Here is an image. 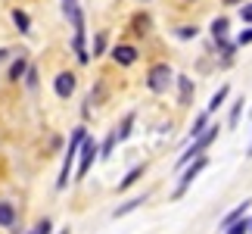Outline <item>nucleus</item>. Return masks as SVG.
Returning a JSON list of instances; mask_svg holds the SVG:
<instances>
[{"label":"nucleus","mask_w":252,"mask_h":234,"mask_svg":"<svg viewBox=\"0 0 252 234\" xmlns=\"http://www.w3.org/2000/svg\"><path fill=\"white\" fill-rule=\"evenodd\" d=\"M115 141H119V131H112L109 138H106V144H103V150H100V153H103V156H109V153H112V144H115Z\"/></svg>","instance_id":"obj_20"},{"label":"nucleus","mask_w":252,"mask_h":234,"mask_svg":"<svg viewBox=\"0 0 252 234\" xmlns=\"http://www.w3.org/2000/svg\"><path fill=\"white\" fill-rule=\"evenodd\" d=\"M140 203H143V194H140V197H134V200H128V203H125V206H119V209H115V219L128 216V212H131V209H137Z\"/></svg>","instance_id":"obj_13"},{"label":"nucleus","mask_w":252,"mask_h":234,"mask_svg":"<svg viewBox=\"0 0 252 234\" xmlns=\"http://www.w3.org/2000/svg\"><path fill=\"white\" fill-rule=\"evenodd\" d=\"M240 16H243V22H252V3L243 6V13H240Z\"/></svg>","instance_id":"obj_26"},{"label":"nucleus","mask_w":252,"mask_h":234,"mask_svg":"<svg viewBox=\"0 0 252 234\" xmlns=\"http://www.w3.org/2000/svg\"><path fill=\"white\" fill-rule=\"evenodd\" d=\"M134 28H137V32H147V28H150V16L137 13V16H134Z\"/></svg>","instance_id":"obj_18"},{"label":"nucleus","mask_w":252,"mask_h":234,"mask_svg":"<svg viewBox=\"0 0 252 234\" xmlns=\"http://www.w3.org/2000/svg\"><path fill=\"white\" fill-rule=\"evenodd\" d=\"M103 50H106V35L100 32V35H96V44H94V56H100Z\"/></svg>","instance_id":"obj_21"},{"label":"nucleus","mask_w":252,"mask_h":234,"mask_svg":"<svg viewBox=\"0 0 252 234\" xmlns=\"http://www.w3.org/2000/svg\"><path fill=\"white\" fill-rule=\"evenodd\" d=\"M25 69H28V66H25L22 60H16V63H13V69H9V78H19V75H22Z\"/></svg>","instance_id":"obj_22"},{"label":"nucleus","mask_w":252,"mask_h":234,"mask_svg":"<svg viewBox=\"0 0 252 234\" xmlns=\"http://www.w3.org/2000/svg\"><path fill=\"white\" fill-rule=\"evenodd\" d=\"M224 3H240V0H224Z\"/></svg>","instance_id":"obj_27"},{"label":"nucleus","mask_w":252,"mask_h":234,"mask_svg":"<svg viewBox=\"0 0 252 234\" xmlns=\"http://www.w3.org/2000/svg\"><path fill=\"white\" fill-rule=\"evenodd\" d=\"M53 231V225H50V219H44V222H37V225L28 231V234H50Z\"/></svg>","instance_id":"obj_19"},{"label":"nucleus","mask_w":252,"mask_h":234,"mask_svg":"<svg viewBox=\"0 0 252 234\" xmlns=\"http://www.w3.org/2000/svg\"><path fill=\"white\" fill-rule=\"evenodd\" d=\"M249 231H252V225H249L246 219H240L237 225H230V228H227V234H249Z\"/></svg>","instance_id":"obj_17"},{"label":"nucleus","mask_w":252,"mask_h":234,"mask_svg":"<svg viewBox=\"0 0 252 234\" xmlns=\"http://www.w3.org/2000/svg\"><path fill=\"white\" fill-rule=\"evenodd\" d=\"M13 22H16L19 32H28V16L22 13V9H13Z\"/></svg>","instance_id":"obj_16"},{"label":"nucleus","mask_w":252,"mask_h":234,"mask_svg":"<svg viewBox=\"0 0 252 234\" xmlns=\"http://www.w3.org/2000/svg\"><path fill=\"white\" fill-rule=\"evenodd\" d=\"M96 141H91V138H84V144H81V165H78V178H84L87 172H91V165H94V159H96Z\"/></svg>","instance_id":"obj_5"},{"label":"nucleus","mask_w":252,"mask_h":234,"mask_svg":"<svg viewBox=\"0 0 252 234\" xmlns=\"http://www.w3.org/2000/svg\"><path fill=\"white\" fill-rule=\"evenodd\" d=\"M252 41V28H246V32H240V38H237V44H249Z\"/></svg>","instance_id":"obj_25"},{"label":"nucleus","mask_w":252,"mask_h":234,"mask_svg":"<svg viewBox=\"0 0 252 234\" xmlns=\"http://www.w3.org/2000/svg\"><path fill=\"white\" fill-rule=\"evenodd\" d=\"M249 156H252V144H249Z\"/></svg>","instance_id":"obj_29"},{"label":"nucleus","mask_w":252,"mask_h":234,"mask_svg":"<svg viewBox=\"0 0 252 234\" xmlns=\"http://www.w3.org/2000/svg\"><path fill=\"white\" fill-rule=\"evenodd\" d=\"M112 60L122 63V66H131L134 60H137V50H134V47H115V50H112Z\"/></svg>","instance_id":"obj_8"},{"label":"nucleus","mask_w":252,"mask_h":234,"mask_svg":"<svg viewBox=\"0 0 252 234\" xmlns=\"http://www.w3.org/2000/svg\"><path fill=\"white\" fill-rule=\"evenodd\" d=\"M13 225H16V209H13V203L0 200V228H13Z\"/></svg>","instance_id":"obj_7"},{"label":"nucleus","mask_w":252,"mask_h":234,"mask_svg":"<svg viewBox=\"0 0 252 234\" xmlns=\"http://www.w3.org/2000/svg\"><path fill=\"white\" fill-rule=\"evenodd\" d=\"M227 19H215V22H212V35H215V41H221V38L227 35Z\"/></svg>","instance_id":"obj_14"},{"label":"nucleus","mask_w":252,"mask_h":234,"mask_svg":"<svg viewBox=\"0 0 252 234\" xmlns=\"http://www.w3.org/2000/svg\"><path fill=\"white\" fill-rule=\"evenodd\" d=\"M53 87H56V94H60V97H69L75 91V75L72 72H60V75H56V81H53Z\"/></svg>","instance_id":"obj_6"},{"label":"nucleus","mask_w":252,"mask_h":234,"mask_svg":"<svg viewBox=\"0 0 252 234\" xmlns=\"http://www.w3.org/2000/svg\"><path fill=\"white\" fill-rule=\"evenodd\" d=\"M206 131H209V113H199L196 122H193V131L190 134H193V138H199V134H206Z\"/></svg>","instance_id":"obj_11"},{"label":"nucleus","mask_w":252,"mask_h":234,"mask_svg":"<svg viewBox=\"0 0 252 234\" xmlns=\"http://www.w3.org/2000/svg\"><path fill=\"white\" fill-rule=\"evenodd\" d=\"M178 38H196V25H187V28H178Z\"/></svg>","instance_id":"obj_24"},{"label":"nucleus","mask_w":252,"mask_h":234,"mask_svg":"<svg viewBox=\"0 0 252 234\" xmlns=\"http://www.w3.org/2000/svg\"><path fill=\"white\" fill-rule=\"evenodd\" d=\"M227 94H230V87H227V84H221V87H218V94H215V97H212V103H209V110H206V113H209V116H212V113H215V110H218V106H221V103H224V100H227Z\"/></svg>","instance_id":"obj_10"},{"label":"nucleus","mask_w":252,"mask_h":234,"mask_svg":"<svg viewBox=\"0 0 252 234\" xmlns=\"http://www.w3.org/2000/svg\"><path fill=\"white\" fill-rule=\"evenodd\" d=\"M60 234H69V228H63V231H60Z\"/></svg>","instance_id":"obj_28"},{"label":"nucleus","mask_w":252,"mask_h":234,"mask_svg":"<svg viewBox=\"0 0 252 234\" xmlns=\"http://www.w3.org/2000/svg\"><path fill=\"white\" fill-rule=\"evenodd\" d=\"M243 106H246L243 100H237V103H234V110H230V122H227L230 128H237V125H240V116H243Z\"/></svg>","instance_id":"obj_15"},{"label":"nucleus","mask_w":252,"mask_h":234,"mask_svg":"<svg viewBox=\"0 0 252 234\" xmlns=\"http://www.w3.org/2000/svg\"><path fill=\"white\" fill-rule=\"evenodd\" d=\"M218 131H221V128H218V125H212V128H209L206 134H199V138H196V141H193V147H190V150H187V153H184V156H181V159H178V169H181V165H187V162L193 159V156H196V159H199V153H202V150H206V147H209V144H212V141H215V138H218Z\"/></svg>","instance_id":"obj_2"},{"label":"nucleus","mask_w":252,"mask_h":234,"mask_svg":"<svg viewBox=\"0 0 252 234\" xmlns=\"http://www.w3.org/2000/svg\"><path fill=\"white\" fill-rule=\"evenodd\" d=\"M131 125H134V116H128V119H125V125H122V131H119V141H125V138H128Z\"/></svg>","instance_id":"obj_23"},{"label":"nucleus","mask_w":252,"mask_h":234,"mask_svg":"<svg viewBox=\"0 0 252 234\" xmlns=\"http://www.w3.org/2000/svg\"><path fill=\"white\" fill-rule=\"evenodd\" d=\"M168 81H171V69L165 63H159V66H153L150 75H147V87L153 94H162V91H168Z\"/></svg>","instance_id":"obj_3"},{"label":"nucleus","mask_w":252,"mask_h":234,"mask_svg":"<svg viewBox=\"0 0 252 234\" xmlns=\"http://www.w3.org/2000/svg\"><path fill=\"white\" fill-rule=\"evenodd\" d=\"M140 175H143V165H134V169H131L128 175H125V178H122V184H119V191H128L131 184H134V181L140 178Z\"/></svg>","instance_id":"obj_12"},{"label":"nucleus","mask_w":252,"mask_h":234,"mask_svg":"<svg viewBox=\"0 0 252 234\" xmlns=\"http://www.w3.org/2000/svg\"><path fill=\"white\" fill-rule=\"evenodd\" d=\"M84 128H75L72 131V141H69V150H65V159H63V172H60V188H65V181H69V169H72V162H75V153L81 150V144H84Z\"/></svg>","instance_id":"obj_1"},{"label":"nucleus","mask_w":252,"mask_h":234,"mask_svg":"<svg viewBox=\"0 0 252 234\" xmlns=\"http://www.w3.org/2000/svg\"><path fill=\"white\" fill-rule=\"evenodd\" d=\"M178 84H181V103H190L193 97H196V94H193V81H190L187 75H181V78H178Z\"/></svg>","instance_id":"obj_9"},{"label":"nucleus","mask_w":252,"mask_h":234,"mask_svg":"<svg viewBox=\"0 0 252 234\" xmlns=\"http://www.w3.org/2000/svg\"><path fill=\"white\" fill-rule=\"evenodd\" d=\"M206 165H209V159H206V156H199V159H193V165H190V169L181 175V184H178V191L171 194V200H181V197H184V191L190 188V184H193V178H196V175H199L202 169H206Z\"/></svg>","instance_id":"obj_4"}]
</instances>
